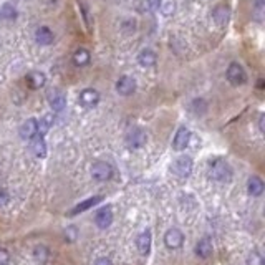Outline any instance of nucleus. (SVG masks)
<instances>
[{
    "instance_id": "obj_29",
    "label": "nucleus",
    "mask_w": 265,
    "mask_h": 265,
    "mask_svg": "<svg viewBox=\"0 0 265 265\" xmlns=\"http://www.w3.org/2000/svg\"><path fill=\"white\" fill-rule=\"evenodd\" d=\"M0 265H10V254L5 249H0Z\"/></svg>"
},
{
    "instance_id": "obj_10",
    "label": "nucleus",
    "mask_w": 265,
    "mask_h": 265,
    "mask_svg": "<svg viewBox=\"0 0 265 265\" xmlns=\"http://www.w3.org/2000/svg\"><path fill=\"white\" fill-rule=\"evenodd\" d=\"M78 101L82 106H85V108H93V106H96L99 101V93L93 88H85L80 93Z\"/></svg>"
},
{
    "instance_id": "obj_21",
    "label": "nucleus",
    "mask_w": 265,
    "mask_h": 265,
    "mask_svg": "<svg viewBox=\"0 0 265 265\" xmlns=\"http://www.w3.org/2000/svg\"><path fill=\"white\" fill-rule=\"evenodd\" d=\"M101 201H103L101 196H93V197H90V199H86V201H83L82 204H78L75 209H71L70 216H76V214H80V212L88 210L90 207H93V205H96L98 202H101Z\"/></svg>"
},
{
    "instance_id": "obj_6",
    "label": "nucleus",
    "mask_w": 265,
    "mask_h": 265,
    "mask_svg": "<svg viewBox=\"0 0 265 265\" xmlns=\"http://www.w3.org/2000/svg\"><path fill=\"white\" fill-rule=\"evenodd\" d=\"M46 99H48V104H50V108L53 111H62V110H65V106H66V96H65V93L62 90H58V88L48 90V93H46Z\"/></svg>"
},
{
    "instance_id": "obj_27",
    "label": "nucleus",
    "mask_w": 265,
    "mask_h": 265,
    "mask_svg": "<svg viewBox=\"0 0 265 265\" xmlns=\"http://www.w3.org/2000/svg\"><path fill=\"white\" fill-rule=\"evenodd\" d=\"M249 265H263V258L260 255V252H257V250L252 252L249 255Z\"/></svg>"
},
{
    "instance_id": "obj_28",
    "label": "nucleus",
    "mask_w": 265,
    "mask_h": 265,
    "mask_svg": "<svg viewBox=\"0 0 265 265\" xmlns=\"http://www.w3.org/2000/svg\"><path fill=\"white\" fill-rule=\"evenodd\" d=\"M76 237H78V232H76V229H75V227H68V229L65 230V241H70V242H73Z\"/></svg>"
},
{
    "instance_id": "obj_14",
    "label": "nucleus",
    "mask_w": 265,
    "mask_h": 265,
    "mask_svg": "<svg viewBox=\"0 0 265 265\" xmlns=\"http://www.w3.org/2000/svg\"><path fill=\"white\" fill-rule=\"evenodd\" d=\"M30 141V151L35 154L37 157H45L46 156V144L43 141V136L42 135H35Z\"/></svg>"
},
{
    "instance_id": "obj_25",
    "label": "nucleus",
    "mask_w": 265,
    "mask_h": 265,
    "mask_svg": "<svg viewBox=\"0 0 265 265\" xmlns=\"http://www.w3.org/2000/svg\"><path fill=\"white\" fill-rule=\"evenodd\" d=\"M37 123H38V135L45 136L53 126V115L46 113V115H43L42 118H40V121H37Z\"/></svg>"
},
{
    "instance_id": "obj_22",
    "label": "nucleus",
    "mask_w": 265,
    "mask_h": 265,
    "mask_svg": "<svg viewBox=\"0 0 265 265\" xmlns=\"http://www.w3.org/2000/svg\"><path fill=\"white\" fill-rule=\"evenodd\" d=\"M33 258H35V262L38 265H45L50 258L48 247H45V245H37V247L33 249Z\"/></svg>"
},
{
    "instance_id": "obj_9",
    "label": "nucleus",
    "mask_w": 265,
    "mask_h": 265,
    "mask_svg": "<svg viewBox=\"0 0 265 265\" xmlns=\"http://www.w3.org/2000/svg\"><path fill=\"white\" fill-rule=\"evenodd\" d=\"M189 139H191V131L186 128V126H181V128L177 129L174 139H172V149L174 151L186 149L189 144Z\"/></svg>"
},
{
    "instance_id": "obj_2",
    "label": "nucleus",
    "mask_w": 265,
    "mask_h": 265,
    "mask_svg": "<svg viewBox=\"0 0 265 265\" xmlns=\"http://www.w3.org/2000/svg\"><path fill=\"white\" fill-rule=\"evenodd\" d=\"M148 141V135H146V131L143 128H139V126H135V128H131L128 131V135H126V144H128L129 149H139L143 148Z\"/></svg>"
},
{
    "instance_id": "obj_26",
    "label": "nucleus",
    "mask_w": 265,
    "mask_h": 265,
    "mask_svg": "<svg viewBox=\"0 0 265 265\" xmlns=\"http://www.w3.org/2000/svg\"><path fill=\"white\" fill-rule=\"evenodd\" d=\"M174 9H176V4L174 0H161V5H159V10L164 17H169L174 13Z\"/></svg>"
},
{
    "instance_id": "obj_19",
    "label": "nucleus",
    "mask_w": 265,
    "mask_h": 265,
    "mask_svg": "<svg viewBox=\"0 0 265 265\" xmlns=\"http://www.w3.org/2000/svg\"><path fill=\"white\" fill-rule=\"evenodd\" d=\"M138 62L141 66H144V68H149V66H154L156 62H157V57L156 53L149 50V48H144L141 53L138 55Z\"/></svg>"
},
{
    "instance_id": "obj_11",
    "label": "nucleus",
    "mask_w": 265,
    "mask_h": 265,
    "mask_svg": "<svg viewBox=\"0 0 265 265\" xmlns=\"http://www.w3.org/2000/svg\"><path fill=\"white\" fill-rule=\"evenodd\" d=\"M95 222L99 229H108L110 225L113 224V210L110 205H106V207H101L95 216Z\"/></svg>"
},
{
    "instance_id": "obj_30",
    "label": "nucleus",
    "mask_w": 265,
    "mask_h": 265,
    "mask_svg": "<svg viewBox=\"0 0 265 265\" xmlns=\"http://www.w3.org/2000/svg\"><path fill=\"white\" fill-rule=\"evenodd\" d=\"M95 265H113V262L110 260L108 257H99L98 260L95 262Z\"/></svg>"
},
{
    "instance_id": "obj_31",
    "label": "nucleus",
    "mask_w": 265,
    "mask_h": 265,
    "mask_svg": "<svg viewBox=\"0 0 265 265\" xmlns=\"http://www.w3.org/2000/svg\"><path fill=\"white\" fill-rule=\"evenodd\" d=\"M148 4L152 10H159V5H161V0H148Z\"/></svg>"
},
{
    "instance_id": "obj_32",
    "label": "nucleus",
    "mask_w": 265,
    "mask_h": 265,
    "mask_svg": "<svg viewBox=\"0 0 265 265\" xmlns=\"http://www.w3.org/2000/svg\"><path fill=\"white\" fill-rule=\"evenodd\" d=\"M258 129L263 132L265 129V115H260V119H258Z\"/></svg>"
},
{
    "instance_id": "obj_5",
    "label": "nucleus",
    "mask_w": 265,
    "mask_h": 265,
    "mask_svg": "<svg viewBox=\"0 0 265 265\" xmlns=\"http://www.w3.org/2000/svg\"><path fill=\"white\" fill-rule=\"evenodd\" d=\"M227 80L234 86H241L247 82V75H245V70L242 68V65H238L237 62H232L227 68Z\"/></svg>"
},
{
    "instance_id": "obj_24",
    "label": "nucleus",
    "mask_w": 265,
    "mask_h": 265,
    "mask_svg": "<svg viewBox=\"0 0 265 265\" xmlns=\"http://www.w3.org/2000/svg\"><path fill=\"white\" fill-rule=\"evenodd\" d=\"M90 60H91L90 51L85 48H78L75 53H73V62H75L76 66H86L90 63Z\"/></svg>"
},
{
    "instance_id": "obj_16",
    "label": "nucleus",
    "mask_w": 265,
    "mask_h": 265,
    "mask_svg": "<svg viewBox=\"0 0 265 265\" xmlns=\"http://www.w3.org/2000/svg\"><path fill=\"white\" fill-rule=\"evenodd\" d=\"M35 40L38 45H51L53 40H55V35H53V32L48 26H38L35 32Z\"/></svg>"
},
{
    "instance_id": "obj_12",
    "label": "nucleus",
    "mask_w": 265,
    "mask_h": 265,
    "mask_svg": "<svg viewBox=\"0 0 265 265\" xmlns=\"http://www.w3.org/2000/svg\"><path fill=\"white\" fill-rule=\"evenodd\" d=\"M35 135H38V123L35 118H30L20 126V138L29 141V139H32Z\"/></svg>"
},
{
    "instance_id": "obj_17",
    "label": "nucleus",
    "mask_w": 265,
    "mask_h": 265,
    "mask_svg": "<svg viewBox=\"0 0 265 265\" xmlns=\"http://www.w3.org/2000/svg\"><path fill=\"white\" fill-rule=\"evenodd\" d=\"M212 252H214V247H212V242L209 241L207 237L201 238V241L196 244V254H197V257L209 258L212 255Z\"/></svg>"
},
{
    "instance_id": "obj_3",
    "label": "nucleus",
    "mask_w": 265,
    "mask_h": 265,
    "mask_svg": "<svg viewBox=\"0 0 265 265\" xmlns=\"http://www.w3.org/2000/svg\"><path fill=\"white\" fill-rule=\"evenodd\" d=\"M192 159L189 156H179L174 163H172L171 169L177 177H188L192 172Z\"/></svg>"
},
{
    "instance_id": "obj_23",
    "label": "nucleus",
    "mask_w": 265,
    "mask_h": 265,
    "mask_svg": "<svg viewBox=\"0 0 265 265\" xmlns=\"http://www.w3.org/2000/svg\"><path fill=\"white\" fill-rule=\"evenodd\" d=\"M15 18H17L15 7L10 4H4L0 7V20H2V22H13Z\"/></svg>"
},
{
    "instance_id": "obj_1",
    "label": "nucleus",
    "mask_w": 265,
    "mask_h": 265,
    "mask_svg": "<svg viewBox=\"0 0 265 265\" xmlns=\"http://www.w3.org/2000/svg\"><path fill=\"white\" fill-rule=\"evenodd\" d=\"M209 176L217 182H229L232 179V169L224 159L216 157L209 163Z\"/></svg>"
},
{
    "instance_id": "obj_8",
    "label": "nucleus",
    "mask_w": 265,
    "mask_h": 265,
    "mask_svg": "<svg viewBox=\"0 0 265 265\" xmlns=\"http://www.w3.org/2000/svg\"><path fill=\"white\" fill-rule=\"evenodd\" d=\"M116 91L121 96H131L136 91V80L132 76L124 75L116 82Z\"/></svg>"
},
{
    "instance_id": "obj_13",
    "label": "nucleus",
    "mask_w": 265,
    "mask_h": 265,
    "mask_svg": "<svg viewBox=\"0 0 265 265\" xmlns=\"http://www.w3.org/2000/svg\"><path fill=\"white\" fill-rule=\"evenodd\" d=\"M151 241H152V235H151V230H144L141 234L138 235L136 238V247L139 250V254L143 255H148L149 250H151Z\"/></svg>"
},
{
    "instance_id": "obj_18",
    "label": "nucleus",
    "mask_w": 265,
    "mask_h": 265,
    "mask_svg": "<svg viewBox=\"0 0 265 265\" xmlns=\"http://www.w3.org/2000/svg\"><path fill=\"white\" fill-rule=\"evenodd\" d=\"M247 191H249V194L254 196V197L262 196V192H263V181L258 176H250L249 181H247Z\"/></svg>"
},
{
    "instance_id": "obj_15",
    "label": "nucleus",
    "mask_w": 265,
    "mask_h": 265,
    "mask_svg": "<svg viewBox=\"0 0 265 265\" xmlns=\"http://www.w3.org/2000/svg\"><path fill=\"white\" fill-rule=\"evenodd\" d=\"M25 82L29 85L30 90H38V88H42V86H45L46 78L42 71H30L29 75H26Z\"/></svg>"
},
{
    "instance_id": "obj_4",
    "label": "nucleus",
    "mask_w": 265,
    "mask_h": 265,
    "mask_svg": "<svg viewBox=\"0 0 265 265\" xmlns=\"http://www.w3.org/2000/svg\"><path fill=\"white\" fill-rule=\"evenodd\" d=\"M91 176L95 181L99 182H104V181H110L111 176H113V168L104 161H98L91 166Z\"/></svg>"
},
{
    "instance_id": "obj_7",
    "label": "nucleus",
    "mask_w": 265,
    "mask_h": 265,
    "mask_svg": "<svg viewBox=\"0 0 265 265\" xmlns=\"http://www.w3.org/2000/svg\"><path fill=\"white\" fill-rule=\"evenodd\" d=\"M164 244H166V247L171 249V250H176L179 247H182V244H184V234L179 229L172 227V229H169L164 234Z\"/></svg>"
},
{
    "instance_id": "obj_20",
    "label": "nucleus",
    "mask_w": 265,
    "mask_h": 265,
    "mask_svg": "<svg viewBox=\"0 0 265 265\" xmlns=\"http://www.w3.org/2000/svg\"><path fill=\"white\" fill-rule=\"evenodd\" d=\"M212 18L216 20V23L217 25H225L229 22V18H230V12H229V7L227 5H219L216 7V10L212 12Z\"/></svg>"
}]
</instances>
